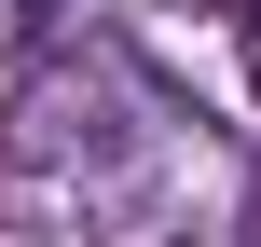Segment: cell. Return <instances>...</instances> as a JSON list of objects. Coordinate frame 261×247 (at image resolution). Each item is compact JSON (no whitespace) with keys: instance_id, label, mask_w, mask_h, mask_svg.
I'll use <instances>...</instances> for the list:
<instances>
[{"instance_id":"cell-1","label":"cell","mask_w":261,"mask_h":247,"mask_svg":"<svg viewBox=\"0 0 261 247\" xmlns=\"http://www.w3.org/2000/svg\"><path fill=\"white\" fill-rule=\"evenodd\" d=\"M234 28H248V69H261V0H234Z\"/></svg>"},{"instance_id":"cell-2","label":"cell","mask_w":261,"mask_h":247,"mask_svg":"<svg viewBox=\"0 0 261 247\" xmlns=\"http://www.w3.org/2000/svg\"><path fill=\"white\" fill-rule=\"evenodd\" d=\"M0 14H14V0H0Z\"/></svg>"}]
</instances>
